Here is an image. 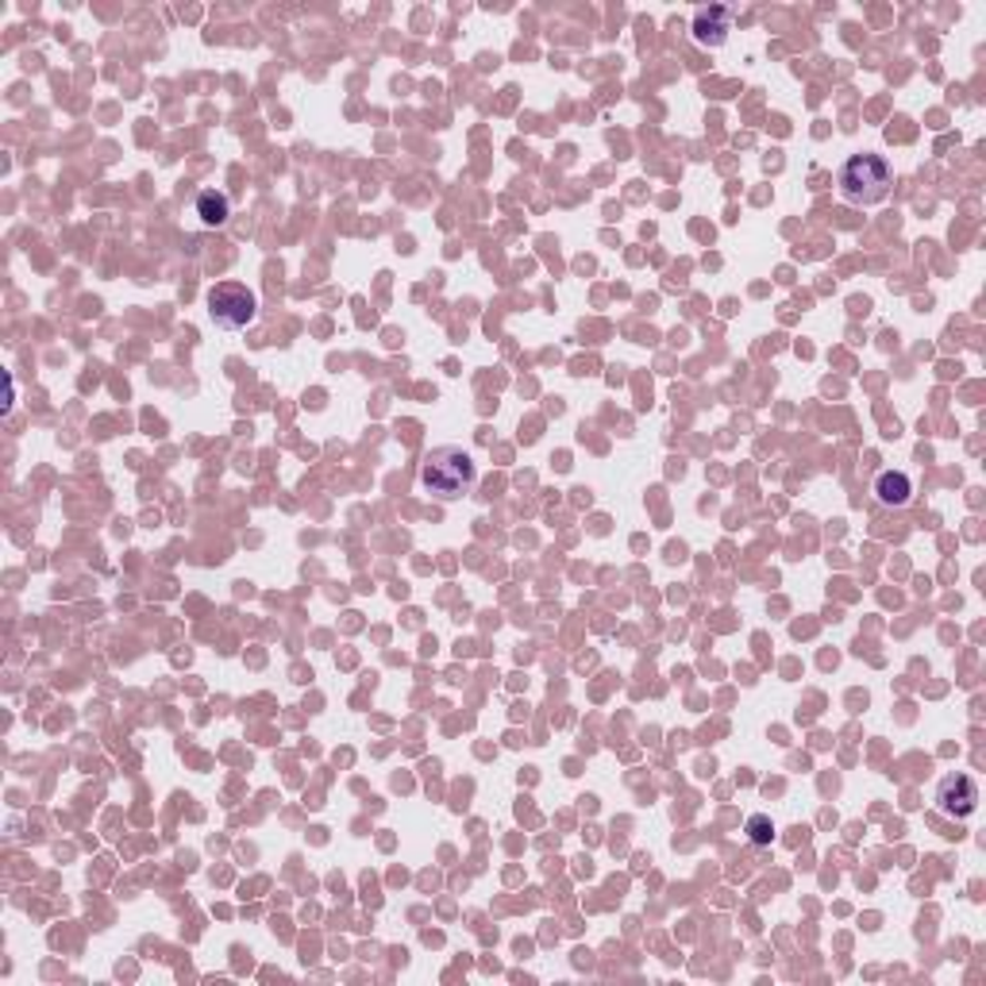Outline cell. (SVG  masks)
<instances>
[{
    "mask_svg": "<svg viewBox=\"0 0 986 986\" xmlns=\"http://www.w3.org/2000/svg\"><path fill=\"white\" fill-rule=\"evenodd\" d=\"M209 316L227 332H240L247 324H255L258 316V297L240 282H220L209 289Z\"/></svg>",
    "mask_w": 986,
    "mask_h": 986,
    "instance_id": "3957f363",
    "label": "cell"
},
{
    "mask_svg": "<svg viewBox=\"0 0 986 986\" xmlns=\"http://www.w3.org/2000/svg\"><path fill=\"white\" fill-rule=\"evenodd\" d=\"M744 833L755 847H768L771 841H775V821H771L768 813H752V817H748V825H744Z\"/></svg>",
    "mask_w": 986,
    "mask_h": 986,
    "instance_id": "ba28073f",
    "label": "cell"
},
{
    "mask_svg": "<svg viewBox=\"0 0 986 986\" xmlns=\"http://www.w3.org/2000/svg\"><path fill=\"white\" fill-rule=\"evenodd\" d=\"M197 216H201V224H205V227L227 224V216H232V201H227V193L201 190L197 193Z\"/></svg>",
    "mask_w": 986,
    "mask_h": 986,
    "instance_id": "52a82bcc",
    "label": "cell"
},
{
    "mask_svg": "<svg viewBox=\"0 0 986 986\" xmlns=\"http://www.w3.org/2000/svg\"><path fill=\"white\" fill-rule=\"evenodd\" d=\"M891 193V162L883 154H852L841 166V197L852 205H878Z\"/></svg>",
    "mask_w": 986,
    "mask_h": 986,
    "instance_id": "7a4b0ae2",
    "label": "cell"
},
{
    "mask_svg": "<svg viewBox=\"0 0 986 986\" xmlns=\"http://www.w3.org/2000/svg\"><path fill=\"white\" fill-rule=\"evenodd\" d=\"M936 810L952 821H967L975 810H979V782L964 771L956 775H944L941 786H936Z\"/></svg>",
    "mask_w": 986,
    "mask_h": 986,
    "instance_id": "277c9868",
    "label": "cell"
},
{
    "mask_svg": "<svg viewBox=\"0 0 986 986\" xmlns=\"http://www.w3.org/2000/svg\"><path fill=\"white\" fill-rule=\"evenodd\" d=\"M875 497L886 509H906V505L914 501V478H909L906 470H883V475L875 478Z\"/></svg>",
    "mask_w": 986,
    "mask_h": 986,
    "instance_id": "8992f818",
    "label": "cell"
},
{
    "mask_svg": "<svg viewBox=\"0 0 986 986\" xmlns=\"http://www.w3.org/2000/svg\"><path fill=\"white\" fill-rule=\"evenodd\" d=\"M475 478H478L475 459H470L462 447H436V451H428V459H424L420 467L424 490L436 494L439 501H455V497L470 494Z\"/></svg>",
    "mask_w": 986,
    "mask_h": 986,
    "instance_id": "6da1fadb",
    "label": "cell"
},
{
    "mask_svg": "<svg viewBox=\"0 0 986 986\" xmlns=\"http://www.w3.org/2000/svg\"><path fill=\"white\" fill-rule=\"evenodd\" d=\"M694 43L702 47H724V39H729L732 31V12L724 4H709V8H698L694 12Z\"/></svg>",
    "mask_w": 986,
    "mask_h": 986,
    "instance_id": "5b68a950",
    "label": "cell"
}]
</instances>
